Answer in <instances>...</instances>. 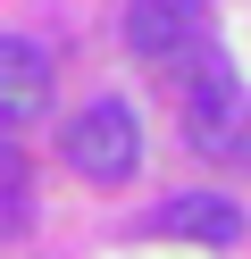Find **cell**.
<instances>
[{
	"mask_svg": "<svg viewBox=\"0 0 251 259\" xmlns=\"http://www.w3.org/2000/svg\"><path fill=\"white\" fill-rule=\"evenodd\" d=\"M67 167L84 176V184H126L134 167H142V125H134L126 101H92L67 117Z\"/></svg>",
	"mask_w": 251,
	"mask_h": 259,
	"instance_id": "obj_1",
	"label": "cell"
},
{
	"mask_svg": "<svg viewBox=\"0 0 251 259\" xmlns=\"http://www.w3.org/2000/svg\"><path fill=\"white\" fill-rule=\"evenodd\" d=\"M243 125H251V109H243V92H234V67L209 51L201 75H193V101H184V134H193V151L226 159V151H243Z\"/></svg>",
	"mask_w": 251,
	"mask_h": 259,
	"instance_id": "obj_2",
	"label": "cell"
},
{
	"mask_svg": "<svg viewBox=\"0 0 251 259\" xmlns=\"http://www.w3.org/2000/svg\"><path fill=\"white\" fill-rule=\"evenodd\" d=\"M50 109V51L25 34H0V125H25Z\"/></svg>",
	"mask_w": 251,
	"mask_h": 259,
	"instance_id": "obj_3",
	"label": "cell"
},
{
	"mask_svg": "<svg viewBox=\"0 0 251 259\" xmlns=\"http://www.w3.org/2000/svg\"><path fill=\"white\" fill-rule=\"evenodd\" d=\"M193 34H201V0H134V9H126L134 59H184Z\"/></svg>",
	"mask_w": 251,
	"mask_h": 259,
	"instance_id": "obj_4",
	"label": "cell"
},
{
	"mask_svg": "<svg viewBox=\"0 0 251 259\" xmlns=\"http://www.w3.org/2000/svg\"><path fill=\"white\" fill-rule=\"evenodd\" d=\"M151 226H159V234H193V242H243V209L218 201V192H184V201H167Z\"/></svg>",
	"mask_w": 251,
	"mask_h": 259,
	"instance_id": "obj_5",
	"label": "cell"
},
{
	"mask_svg": "<svg viewBox=\"0 0 251 259\" xmlns=\"http://www.w3.org/2000/svg\"><path fill=\"white\" fill-rule=\"evenodd\" d=\"M33 226V192H25V159L0 142V234H25Z\"/></svg>",
	"mask_w": 251,
	"mask_h": 259,
	"instance_id": "obj_6",
	"label": "cell"
},
{
	"mask_svg": "<svg viewBox=\"0 0 251 259\" xmlns=\"http://www.w3.org/2000/svg\"><path fill=\"white\" fill-rule=\"evenodd\" d=\"M243 159H251V125H243Z\"/></svg>",
	"mask_w": 251,
	"mask_h": 259,
	"instance_id": "obj_7",
	"label": "cell"
}]
</instances>
